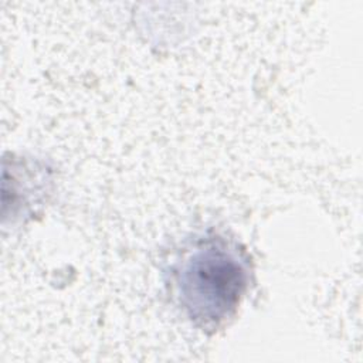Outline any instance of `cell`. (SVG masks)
<instances>
[{"label": "cell", "mask_w": 363, "mask_h": 363, "mask_svg": "<svg viewBox=\"0 0 363 363\" xmlns=\"http://www.w3.org/2000/svg\"><path fill=\"white\" fill-rule=\"evenodd\" d=\"M250 258L224 237L199 240L173 269L179 305L191 323L217 330L234 316L250 284Z\"/></svg>", "instance_id": "obj_1"}]
</instances>
